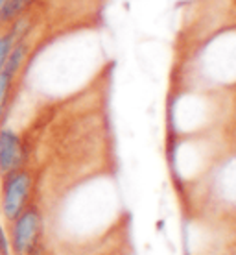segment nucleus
I'll return each instance as SVG.
<instances>
[{
  "label": "nucleus",
  "instance_id": "obj_2",
  "mask_svg": "<svg viewBox=\"0 0 236 255\" xmlns=\"http://www.w3.org/2000/svg\"><path fill=\"white\" fill-rule=\"evenodd\" d=\"M15 43V37H13L9 32L0 33V72L4 70V65L7 61V56L11 52V46Z\"/></svg>",
  "mask_w": 236,
  "mask_h": 255
},
{
  "label": "nucleus",
  "instance_id": "obj_1",
  "mask_svg": "<svg viewBox=\"0 0 236 255\" xmlns=\"http://www.w3.org/2000/svg\"><path fill=\"white\" fill-rule=\"evenodd\" d=\"M4 228L9 255H39L48 241V222L37 205H28Z\"/></svg>",
  "mask_w": 236,
  "mask_h": 255
},
{
  "label": "nucleus",
  "instance_id": "obj_3",
  "mask_svg": "<svg viewBox=\"0 0 236 255\" xmlns=\"http://www.w3.org/2000/svg\"><path fill=\"white\" fill-rule=\"evenodd\" d=\"M6 2H7V0H0V11H2V7L6 6Z\"/></svg>",
  "mask_w": 236,
  "mask_h": 255
}]
</instances>
